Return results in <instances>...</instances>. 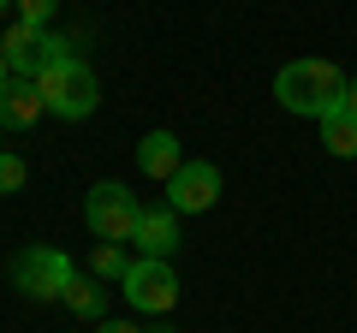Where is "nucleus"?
<instances>
[{"label":"nucleus","mask_w":357,"mask_h":333,"mask_svg":"<svg viewBox=\"0 0 357 333\" xmlns=\"http://www.w3.org/2000/svg\"><path fill=\"white\" fill-rule=\"evenodd\" d=\"M345 84L351 77L333 60H292L274 72V102L298 119H328L333 107H345Z\"/></svg>","instance_id":"1"},{"label":"nucleus","mask_w":357,"mask_h":333,"mask_svg":"<svg viewBox=\"0 0 357 333\" xmlns=\"http://www.w3.org/2000/svg\"><path fill=\"white\" fill-rule=\"evenodd\" d=\"M72 280H77L72 256L54 250V244H30V250H18V256H13V286L30 297V304H60Z\"/></svg>","instance_id":"2"},{"label":"nucleus","mask_w":357,"mask_h":333,"mask_svg":"<svg viewBox=\"0 0 357 333\" xmlns=\"http://www.w3.org/2000/svg\"><path fill=\"white\" fill-rule=\"evenodd\" d=\"M36 90L48 102V114H60V119H89L96 102H102V84H96V72L84 60H60L54 72L36 77Z\"/></svg>","instance_id":"3"},{"label":"nucleus","mask_w":357,"mask_h":333,"mask_svg":"<svg viewBox=\"0 0 357 333\" xmlns=\"http://www.w3.org/2000/svg\"><path fill=\"white\" fill-rule=\"evenodd\" d=\"M84 220H89V232H96L102 244H126V238H137L143 203H137L119 179H102L96 191L84 196Z\"/></svg>","instance_id":"4"},{"label":"nucleus","mask_w":357,"mask_h":333,"mask_svg":"<svg viewBox=\"0 0 357 333\" xmlns=\"http://www.w3.org/2000/svg\"><path fill=\"white\" fill-rule=\"evenodd\" d=\"M119 292H126V304L143 309V316H167V309L178 304V274H173V262H161V256H137L126 268V280H119Z\"/></svg>","instance_id":"5"},{"label":"nucleus","mask_w":357,"mask_h":333,"mask_svg":"<svg viewBox=\"0 0 357 333\" xmlns=\"http://www.w3.org/2000/svg\"><path fill=\"white\" fill-rule=\"evenodd\" d=\"M0 48H6V60H13V77H30V84H36L42 72H54L60 60H72V54H66V42L54 36V30L18 24V18H13V30H6V42H0Z\"/></svg>","instance_id":"6"},{"label":"nucleus","mask_w":357,"mask_h":333,"mask_svg":"<svg viewBox=\"0 0 357 333\" xmlns=\"http://www.w3.org/2000/svg\"><path fill=\"white\" fill-rule=\"evenodd\" d=\"M215 203H220V166L215 161H185L167 179V208H178V215H203Z\"/></svg>","instance_id":"7"},{"label":"nucleus","mask_w":357,"mask_h":333,"mask_svg":"<svg viewBox=\"0 0 357 333\" xmlns=\"http://www.w3.org/2000/svg\"><path fill=\"white\" fill-rule=\"evenodd\" d=\"M137 256H161V262H173V250L185 238H178V208H143V220H137Z\"/></svg>","instance_id":"8"},{"label":"nucleus","mask_w":357,"mask_h":333,"mask_svg":"<svg viewBox=\"0 0 357 333\" xmlns=\"http://www.w3.org/2000/svg\"><path fill=\"white\" fill-rule=\"evenodd\" d=\"M137 166L149 173L155 185H167V179L178 173V166H185V149H178V137H173V131H149V137L137 143Z\"/></svg>","instance_id":"9"},{"label":"nucleus","mask_w":357,"mask_h":333,"mask_svg":"<svg viewBox=\"0 0 357 333\" xmlns=\"http://www.w3.org/2000/svg\"><path fill=\"white\" fill-rule=\"evenodd\" d=\"M42 114H48V102H42V90L30 84V77H13V84H6V107H0V119L24 131V125H36Z\"/></svg>","instance_id":"10"},{"label":"nucleus","mask_w":357,"mask_h":333,"mask_svg":"<svg viewBox=\"0 0 357 333\" xmlns=\"http://www.w3.org/2000/svg\"><path fill=\"white\" fill-rule=\"evenodd\" d=\"M72 316H84V321H102L107 316V286L96 280V274H77L72 286H66V297H60Z\"/></svg>","instance_id":"11"},{"label":"nucleus","mask_w":357,"mask_h":333,"mask_svg":"<svg viewBox=\"0 0 357 333\" xmlns=\"http://www.w3.org/2000/svg\"><path fill=\"white\" fill-rule=\"evenodd\" d=\"M316 125H321V149H328V155H340V161L357 155V119L345 114V107H333V114L316 119Z\"/></svg>","instance_id":"12"},{"label":"nucleus","mask_w":357,"mask_h":333,"mask_svg":"<svg viewBox=\"0 0 357 333\" xmlns=\"http://www.w3.org/2000/svg\"><path fill=\"white\" fill-rule=\"evenodd\" d=\"M126 268H131V262H126V250H119V244H96V250H89V274H96V280H126Z\"/></svg>","instance_id":"13"},{"label":"nucleus","mask_w":357,"mask_h":333,"mask_svg":"<svg viewBox=\"0 0 357 333\" xmlns=\"http://www.w3.org/2000/svg\"><path fill=\"white\" fill-rule=\"evenodd\" d=\"M54 13H60V0H13V18L18 24H36V30H48Z\"/></svg>","instance_id":"14"},{"label":"nucleus","mask_w":357,"mask_h":333,"mask_svg":"<svg viewBox=\"0 0 357 333\" xmlns=\"http://www.w3.org/2000/svg\"><path fill=\"white\" fill-rule=\"evenodd\" d=\"M18 185H24V161H18V155H0V191L13 196Z\"/></svg>","instance_id":"15"},{"label":"nucleus","mask_w":357,"mask_h":333,"mask_svg":"<svg viewBox=\"0 0 357 333\" xmlns=\"http://www.w3.org/2000/svg\"><path fill=\"white\" fill-rule=\"evenodd\" d=\"M96 333H149V327H137V321H119V316H102V321H96Z\"/></svg>","instance_id":"16"},{"label":"nucleus","mask_w":357,"mask_h":333,"mask_svg":"<svg viewBox=\"0 0 357 333\" xmlns=\"http://www.w3.org/2000/svg\"><path fill=\"white\" fill-rule=\"evenodd\" d=\"M345 114L357 119V77H351V84H345Z\"/></svg>","instance_id":"17"},{"label":"nucleus","mask_w":357,"mask_h":333,"mask_svg":"<svg viewBox=\"0 0 357 333\" xmlns=\"http://www.w3.org/2000/svg\"><path fill=\"white\" fill-rule=\"evenodd\" d=\"M13 84V60H6V48H0V90Z\"/></svg>","instance_id":"18"},{"label":"nucleus","mask_w":357,"mask_h":333,"mask_svg":"<svg viewBox=\"0 0 357 333\" xmlns=\"http://www.w3.org/2000/svg\"><path fill=\"white\" fill-rule=\"evenodd\" d=\"M6 6H13V0H0V13H6Z\"/></svg>","instance_id":"19"},{"label":"nucleus","mask_w":357,"mask_h":333,"mask_svg":"<svg viewBox=\"0 0 357 333\" xmlns=\"http://www.w3.org/2000/svg\"><path fill=\"white\" fill-rule=\"evenodd\" d=\"M0 107H6V90H0Z\"/></svg>","instance_id":"20"},{"label":"nucleus","mask_w":357,"mask_h":333,"mask_svg":"<svg viewBox=\"0 0 357 333\" xmlns=\"http://www.w3.org/2000/svg\"><path fill=\"white\" fill-rule=\"evenodd\" d=\"M0 155H6V143H0Z\"/></svg>","instance_id":"21"}]
</instances>
